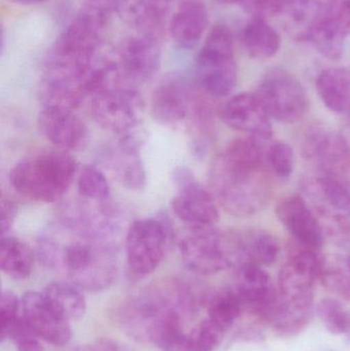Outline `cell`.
<instances>
[{
  "instance_id": "1",
  "label": "cell",
  "mask_w": 350,
  "mask_h": 351,
  "mask_svg": "<svg viewBox=\"0 0 350 351\" xmlns=\"http://www.w3.org/2000/svg\"><path fill=\"white\" fill-rule=\"evenodd\" d=\"M117 243L82 223L60 216L41 233L37 256L47 267L63 270L80 290L101 292L116 278Z\"/></svg>"
},
{
  "instance_id": "2",
  "label": "cell",
  "mask_w": 350,
  "mask_h": 351,
  "mask_svg": "<svg viewBox=\"0 0 350 351\" xmlns=\"http://www.w3.org/2000/svg\"><path fill=\"white\" fill-rule=\"evenodd\" d=\"M265 142L251 136L234 140L212 162V193L232 216H253L271 202L273 175L265 164Z\"/></svg>"
},
{
  "instance_id": "3",
  "label": "cell",
  "mask_w": 350,
  "mask_h": 351,
  "mask_svg": "<svg viewBox=\"0 0 350 351\" xmlns=\"http://www.w3.org/2000/svg\"><path fill=\"white\" fill-rule=\"evenodd\" d=\"M78 172L77 162L70 152L55 148L16 162L10 172V183L23 197L51 204L64 197Z\"/></svg>"
},
{
  "instance_id": "4",
  "label": "cell",
  "mask_w": 350,
  "mask_h": 351,
  "mask_svg": "<svg viewBox=\"0 0 350 351\" xmlns=\"http://www.w3.org/2000/svg\"><path fill=\"white\" fill-rule=\"evenodd\" d=\"M181 257L190 271L211 276L240 261V232L216 226L190 229L179 241Z\"/></svg>"
},
{
  "instance_id": "5",
  "label": "cell",
  "mask_w": 350,
  "mask_h": 351,
  "mask_svg": "<svg viewBox=\"0 0 350 351\" xmlns=\"http://www.w3.org/2000/svg\"><path fill=\"white\" fill-rule=\"evenodd\" d=\"M195 77L201 90L212 98L232 94L238 84L234 36L224 25H216L195 59Z\"/></svg>"
},
{
  "instance_id": "6",
  "label": "cell",
  "mask_w": 350,
  "mask_h": 351,
  "mask_svg": "<svg viewBox=\"0 0 350 351\" xmlns=\"http://www.w3.org/2000/svg\"><path fill=\"white\" fill-rule=\"evenodd\" d=\"M301 195L322 223L325 233L338 241L350 237V181L343 176L322 174L304 178Z\"/></svg>"
},
{
  "instance_id": "7",
  "label": "cell",
  "mask_w": 350,
  "mask_h": 351,
  "mask_svg": "<svg viewBox=\"0 0 350 351\" xmlns=\"http://www.w3.org/2000/svg\"><path fill=\"white\" fill-rule=\"evenodd\" d=\"M173 239V227L166 215L134 221L125 237L129 272L136 278L153 274L166 258Z\"/></svg>"
},
{
  "instance_id": "8",
  "label": "cell",
  "mask_w": 350,
  "mask_h": 351,
  "mask_svg": "<svg viewBox=\"0 0 350 351\" xmlns=\"http://www.w3.org/2000/svg\"><path fill=\"white\" fill-rule=\"evenodd\" d=\"M117 84L137 88L151 80L162 65L160 40L135 33L123 38L106 59Z\"/></svg>"
},
{
  "instance_id": "9",
  "label": "cell",
  "mask_w": 350,
  "mask_h": 351,
  "mask_svg": "<svg viewBox=\"0 0 350 351\" xmlns=\"http://www.w3.org/2000/svg\"><path fill=\"white\" fill-rule=\"evenodd\" d=\"M90 101L92 119L105 131L119 137L141 125L145 101L137 88L109 86Z\"/></svg>"
},
{
  "instance_id": "10",
  "label": "cell",
  "mask_w": 350,
  "mask_h": 351,
  "mask_svg": "<svg viewBox=\"0 0 350 351\" xmlns=\"http://www.w3.org/2000/svg\"><path fill=\"white\" fill-rule=\"evenodd\" d=\"M257 95L271 119L279 123H298L310 108V98L303 84L293 74L279 68L265 74Z\"/></svg>"
},
{
  "instance_id": "11",
  "label": "cell",
  "mask_w": 350,
  "mask_h": 351,
  "mask_svg": "<svg viewBox=\"0 0 350 351\" xmlns=\"http://www.w3.org/2000/svg\"><path fill=\"white\" fill-rule=\"evenodd\" d=\"M201 94L203 92L199 86L197 88L183 76H166L152 92V117L168 127L189 125L195 109L205 98Z\"/></svg>"
},
{
  "instance_id": "12",
  "label": "cell",
  "mask_w": 350,
  "mask_h": 351,
  "mask_svg": "<svg viewBox=\"0 0 350 351\" xmlns=\"http://www.w3.org/2000/svg\"><path fill=\"white\" fill-rule=\"evenodd\" d=\"M178 191L172 199V210L176 217L190 229L216 226L219 221L217 200L212 191L195 180L190 170L178 168L174 172Z\"/></svg>"
},
{
  "instance_id": "13",
  "label": "cell",
  "mask_w": 350,
  "mask_h": 351,
  "mask_svg": "<svg viewBox=\"0 0 350 351\" xmlns=\"http://www.w3.org/2000/svg\"><path fill=\"white\" fill-rule=\"evenodd\" d=\"M300 149L305 160L314 162L322 174L342 176L350 168V144L338 131L314 125L303 132Z\"/></svg>"
},
{
  "instance_id": "14",
  "label": "cell",
  "mask_w": 350,
  "mask_h": 351,
  "mask_svg": "<svg viewBox=\"0 0 350 351\" xmlns=\"http://www.w3.org/2000/svg\"><path fill=\"white\" fill-rule=\"evenodd\" d=\"M37 125L41 135L58 149L77 152L88 145V125L73 109L42 107L37 117Z\"/></svg>"
},
{
  "instance_id": "15",
  "label": "cell",
  "mask_w": 350,
  "mask_h": 351,
  "mask_svg": "<svg viewBox=\"0 0 350 351\" xmlns=\"http://www.w3.org/2000/svg\"><path fill=\"white\" fill-rule=\"evenodd\" d=\"M22 317L43 341L53 346H66L71 340L70 324L43 293L28 291L21 298Z\"/></svg>"
},
{
  "instance_id": "16",
  "label": "cell",
  "mask_w": 350,
  "mask_h": 351,
  "mask_svg": "<svg viewBox=\"0 0 350 351\" xmlns=\"http://www.w3.org/2000/svg\"><path fill=\"white\" fill-rule=\"evenodd\" d=\"M223 123L262 141L273 137L271 117L257 93H240L230 98L220 109Z\"/></svg>"
},
{
  "instance_id": "17",
  "label": "cell",
  "mask_w": 350,
  "mask_h": 351,
  "mask_svg": "<svg viewBox=\"0 0 350 351\" xmlns=\"http://www.w3.org/2000/svg\"><path fill=\"white\" fill-rule=\"evenodd\" d=\"M277 218L298 245L320 251L325 243V230L314 210L301 194L282 198L275 208Z\"/></svg>"
},
{
  "instance_id": "18",
  "label": "cell",
  "mask_w": 350,
  "mask_h": 351,
  "mask_svg": "<svg viewBox=\"0 0 350 351\" xmlns=\"http://www.w3.org/2000/svg\"><path fill=\"white\" fill-rule=\"evenodd\" d=\"M236 282L234 290L244 309L265 319L277 300V287L262 266L240 262L236 264Z\"/></svg>"
},
{
  "instance_id": "19",
  "label": "cell",
  "mask_w": 350,
  "mask_h": 351,
  "mask_svg": "<svg viewBox=\"0 0 350 351\" xmlns=\"http://www.w3.org/2000/svg\"><path fill=\"white\" fill-rule=\"evenodd\" d=\"M175 2L176 0H121L115 12L136 33L162 40L166 34Z\"/></svg>"
},
{
  "instance_id": "20",
  "label": "cell",
  "mask_w": 350,
  "mask_h": 351,
  "mask_svg": "<svg viewBox=\"0 0 350 351\" xmlns=\"http://www.w3.org/2000/svg\"><path fill=\"white\" fill-rule=\"evenodd\" d=\"M208 23L209 16L203 0H176L166 33L178 47L192 49L203 37Z\"/></svg>"
},
{
  "instance_id": "21",
  "label": "cell",
  "mask_w": 350,
  "mask_h": 351,
  "mask_svg": "<svg viewBox=\"0 0 350 351\" xmlns=\"http://www.w3.org/2000/svg\"><path fill=\"white\" fill-rule=\"evenodd\" d=\"M286 28L292 38L312 43L314 33L327 14V4L320 0H293L286 10Z\"/></svg>"
},
{
  "instance_id": "22",
  "label": "cell",
  "mask_w": 350,
  "mask_h": 351,
  "mask_svg": "<svg viewBox=\"0 0 350 351\" xmlns=\"http://www.w3.org/2000/svg\"><path fill=\"white\" fill-rule=\"evenodd\" d=\"M316 92L327 108L338 114H350V69L328 68L318 74Z\"/></svg>"
},
{
  "instance_id": "23",
  "label": "cell",
  "mask_w": 350,
  "mask_h": 351,
  "mask_svg": "<svg viewBox=\"0 0 350 351\" xmlns=\"http://www.w3.org/2000/svg\"><path fill=\"white\" fill-rule=\"evenodd\" d=\"M34 253L28 243L6 234L0 239V267L12 280H26L32 274Z\"/></svg>"
},
{
  "instance_id": "24",
  "label": "cell",
  "mask_w": 350,
  "mask_h": 351,
  "mask_svg": "<svg viewBox=\"0 0 350 351\" xmlns=\"http://www.w3.org/2000/svg\"><path fill=\"white\" fill-rule=\"evenodd\" d=\"M242 43L253 59L265 60L273 57L281 47V37L275 29L262 18H252L245 27Z\"/></svg>"
},
{
  "instance_id": "25",
  "label": "cell",
  "mask_w": 350,
  "mask_h": 351,
  "mask_svg": "<svg viewBox=\"0 0 350 351\" xmlns=\"http://www.w3.org/2000/svg\"><path fill=\"white\" fill-rule=\"evenodd\" d=\"M240 262H250L259 266H271L279 254V243L271 233L261 229L240 232Z\"/></svg>"
},
{
  "instance_id": "26",
  "label": "cell",
  "mask_w": 350,
  "mask_h": 351,
  "mask_svg": "<svg viewBox=\"0 0 350 351\" xmlns=\"http://www.w3.org/2000/svg\"><path fill=\"white\" fill-rule=\"evenodd\" d=\"M347 35V29L327 5L326 16L314 33L312 43L323 57L338 61L342 57Z\"/></svg>"
},
{
  "instance_id": "27",
  "label": "cell",
  "mask_w": 350,
  "mask_h": 351,
  "mask_svg": "<svg viewBox=\"0 0 350 351\" xmlns=\"http://www.w3.org/2000/svg\"><path fill=\"white\" fill-rule=\"evenodd\" d=\"M148 339L160 350L166 351L183 335L180 317L176 309L168 305L160 307L145 326Z\"/></svg>"
},
{
  "instance_id": "28",
  "label": "cell",
  "mask_w": 350,
  "mask_h": 351,
  "mask_svg": "<svg viewBox=\"0 0 350 351\" xmlns=\"http://www.w3.org/2000/svg\"><path fill=\"white\" fill-rule=\"evenodd\" d=\"M43 294L68 321L80 319L86 313V298L80 289L72 282H51L45 287Z\"/></svg>"
},
{
  "instance_id": "29",
  "label": "cell",
  "mask_w": 350,
  "mask_h": 351,
  "mask_svg": "<svg viewBox=\"0 0 350 351\" xmlns=\"http://www.w3.org/2000/svg\"><path fill=\"white\" fill-rule=\"evenodd\" d=\"M110 162L121 185L134 191H141L145 188L147 174L139 152H125L117 147Z\"/></svg>"
},
{
  "instance_id": "30",
  "label": "cell",
  "mask_w": 350,
  "mask_h": 351,
  "mask_svg": "<svg viewBox=\"0 0 350 351\" xmlns=\"http://www.w3.org/2000/svg\"><path fill=\"white\" fill-rule=\"evenodd\" d=\"M244 307L234 288L221 289L213 293L208 302L209 319L227 332L240 317Z\"/></svg>"
},
{
  "instance_id": "31",
  "label": "cell",
  "mask_w": 350,
  "mask_h": 351,
  "mask_svg": "<svg viewBox=\"0 0 350 351\" xmlns=\"http://www.w3.org/2000/svg\"><path fill=\"white\" fill-rule=\"evenodd\" d=\"M77 191L80 198L92 202H107L110 197V186L106 176L94 166L79 169L77 178Z\"/></svg>"
},
{
  "instance_id": "32",
  "label": "cell",
  "mask_w": 350,
  "mask_h": 351,
  "mask_svg": "<svg viewBox=\"0 0 350 351\" xmlns=\"http://www.w3.org/2000/svg\"><path fill=\"white\" fill-rule=\"evenodd\" d=\"M265 164L273 177L289 179L295 168V152L287 142H271L265 147Z\"/></svg>"
},
{
  "instance_id": "33",
  "label": "cell",
  "mask_w": 350,
  "mask_h": 351,
  "mask_svg": "<svg viewBox=\"0 0 350 351\" xmlns=\"http://www.w3.org/2000/svg\"><path fill=\"white\" fill-rule=\"evenodd\" d=\"M318 315L326 329L335 335H350V311L338 300L324 298L318 302Z\"/></svg>"
},
{
  "instance_id": "34",
  "label": "cell",
  "mask_w": 350,
  "mask_h": 351,
  "mask_svg": "<svg viewBox=\"0 0 350 351\" xmlns=\"http://www.w3.org/2000/svg\"><path fill=\"white\" fill-rule=\"evenodd\" d=\"M0 319H1V341L8 339L12 328L22 319L21 299L12 291H2L0 298Z\"/></svg>"
},
{
  "instance_id": "35",
  "label": "cell",
  "mask_w": 350,
  "mask_h": 351,
  "mask_svg": "<svg viewBox=\"0 0 350 351\" xmlns=\"http://www.w3.org/2000/svg\"><path fill=\"white\" fill-rule=\"evenodd\" d=\"M225 333L208 317L189 336L195 351H215L221 344Z\"/></svg>"
},
{
  "instance_id": "36",
  "label": "cell",
  "mask_w": 350,
  "mask_h": 351,
  "mask_svg": "<svg viewBox=\"0 0 350 351\" xmlns=\"http://www.w3.org/2000/svg\"><path fill=\"white\" fill-rule=\"evenodd\" d=\"M293 0H244L245 10L253 18L265 19L285 12Z\"/></svg>"
},
{
  "instance_id": "37",
  "label": "cell",
  "mask_w": 350,
  "mask_h": 351,
  "mask_svg": "<svg viewBox=\"0 0 350 351\" xmlns=\"http://www.w3.org/2000/svg\"><path fill=\"white\" fill-rule=\"evenodd\" d=\"M16 214H18V206L14 204V200L10 198L1 196L0 202V230H1V237L8 234L14 225L16 220Z\"/></svg>"
},
{
  "instance_id": "38",
  "label": "cell",
  "mask_w": 350,
  "mask_h": 351,
  "mask_svg": "<svg viewBox=\"0 0 350 351\" xmlns=\"http://www.w3.org/2000/svg\"><path fill=\"white\" fill-rule=\"evenodd\" d=\"M327 5L350 34V0H328Z\"/></svg>"
},
{
  "instance_id": "39",
  "label": "cell",
  "mask_w": 350,
  "mask_h": 351,
  "mask_svg": "<svg viewBox=\"0 0 350 351\" xmlns=\"http://www.w3.org/2000/svg\"><path fill=\"white\" fill-rule=\"evenodd\" d=\"M73 351H127L117 342L110 339H100L94 343L79 346Z\"/></svg>"
},
{
  "instance_id": "40",
  "label": "cell",
  "mask_w": 350,
  "mask_h": 351,
  "mask_svg": "<svg viewBox=\"0 0 350 351\" xmlns=\"http://www.w3.org/2000/svg\"><path fill=\"white\" fill-rule=\"evenodd\" d=\"M119 1L121 0H86L84 3L112 14L113 12H116Z\"/></svg>"
},
{
  "instance_id": "41",
  "label": "cell",
  "mask_w": 350,
  "mask_h": 351,
  "mask_svg": "<svg viewBox=\"0 0 350 351\" xmlns=\"http://www.w3.org/2000/svg\"><path fill=\"white\" fill-rule=\"evenodd\" d=\"M338 262L339 265L341 266V268L342 269H345V271L347 272V274L350 276V249L349 251V253L347 254V256L345 257H343L342 259L340 260V261Z\"/></svg>"
},
{
  "instance_id": "42",
  "label": "cell",
  "mask_w": 350,
  "mask_h": 351,
  "mask_svg": "<svg viewBox=\"0 0 350 351\" xmlns=\"http://www.w3.org/2000/svg\"><path fill=\"white\" fill-rule=\"evenodd\" d=\"M14 3L23 4V5H31V4L41 3V2L47 1V0H10Z\"/></svg>"
},
{
  "instance_id": "43",
  "label": "cell",
  "mask_w": 350,
  "mask_h": 351,
  "mask_svg": "<svg viewBox=\"0 0 350 351\" xmlns=\"http://www.w3.org/2000/svg\"><path fill=\"white\" fill-rule=\"evenodd\" d=\"M216 1L220 2L223 4H236L240 3V2H244V0H216Z\"/></svg>"
}]
</instances>
